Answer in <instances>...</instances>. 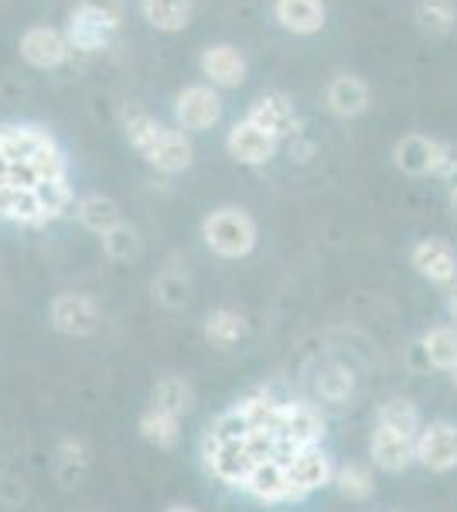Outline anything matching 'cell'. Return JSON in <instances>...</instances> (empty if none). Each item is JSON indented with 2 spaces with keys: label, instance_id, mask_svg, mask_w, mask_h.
Segmentation results:
<instances>
[{
  "label": "cell",
  "instance_id": "1",
  "mask_svg": "<svg viewBox=\"0 0 457 512\" xmlns=\"http://www.w3.org/2000/svg\"><path fill=\"white\" fill-rule=\"evenodd\" d=\"M127 140L130 147L144 158L151 168L164 171V175H181L195 161V147L181 130H171L157 123L151 113H130L127 117Z\"/></svg>",
  "mask_w": 457,
  "mask_h": 512
},
{
  "label": "cell",
  "instance_id": "2",
  "mask_svg": "<svg viewBox=\"0 0 457 512\" xmlns=\"http://www.w3.org/2000/svg\"><path fill=\"white\" fill-rule=\"evenodd\" d=\"M202 239L205 246L222 256V260H243L256 250V239H260V229H256V219L249 216L239 205H222V209H212L209 216L202 219Z\"/></svg>",
  "mask_w": 457,
  "mask_h": 512
},
{
  "label": "cell",
  "instance_id": "3",
  "mask_svg": "<svg viewBox=\"0 0 457 512\" xmlns=\"http://www.w3.org/2000/svg\"><path fill=\"white\" fill-rule=\"evenodd\" d=\"M328 434V420L311 400H284L277 410V461L294 458L301 448H314Z\"/></svg>",
  "mask_w": 457,
  "mask_h": 512
},
{
  "label": "cell",
  "instance_id": "4",
  "mask_svg": "<svg viewBox=\"0 0 457 512\" xmlns=\"http://www.w3.org/2000/svg\"><path fill=\"white\" fill-rule=\"evenodd\" d=\"M48 321L58 335H69V338H89L99 332L103 325V311L89 294H55L52 304H48Z\"/></svg>",
  "mask_w": 457,
  "mask_h": 512
},
{
  "label": "cell",
  "instance_id": "5",
  "mask_svg": "<svg viewBox=\"0 0 457 512\" xmlns=\"http://www.w3.org/2000/svg\"><path fill=\"white\" fill-rule=\"evenodd\" d=\"M417 465L434 475H447L457 468V424L454 420H430L420 427L417 441Z\"/></svg>",
  "mask_w": 457,
  "mask_h": 512
},
{
  "label": "cell",
  "instance_id": "6",
  "mask_svg": "<svg viewBox=\"0 0 457 512\" xmlns=\"http://www.w3.org/2000/svg\"><path fill=\"white\" fill-rule=\"evenodd\" d=\"M116 28H120V21L110 18V14L79 4L76 11L69 14V24H65V41H69L72 52L96 55V52H103V48L113 45Z\"/></svg>",
  "mask_w": 457,
  "mask_h": 512
},
{
  "label": "cell",
  "instance_id": "7",
  "mask_svg": "<svg viewBox=\"0 0 457 512\" xmlns=\"http://www.w3.org/2000/svg\"><path fill=\"white\" fill-rule=\"evenodd\" d=\"M335 461L331 454L314 444V448H301L294 458L287 461V475H290V485H294V502H304L307 495L321 492L324 485L335 482Z\"/></svg>",
  "mask_w": 457,
  "mask_h": 512
},
{
  "label": "cell",
  "instance_id": "8",
  "mask_svg": "<svg viewBox=\"0 0 457 512\" xmlns=\"http://www.w3.org/2000/svg\"><path fill=\"white\" fill-rule=\"evenodd\" d=\"M222 120V99L212 86H188L174 99V123L188 134H202Z\"/></svg>",
  "mask_w": 457,
  "mask_h": 512
},
{
  "label": "cell",
  "instance_id": "9",
  "mask_svg": "<svg viewBox=\"0 0 457 512\" xmlns=\"http://www.w3.org/2000/svg\"><path fill=\"white\" fill-rule=\"evenodd\" d=\"M239 492H246L260 506H287V502H294V485H290L287 465L277 458L256 461Z\"/></svg>",
  "mask_w": 457,
  "mask_h": 512
},
{
  "label": "cell",
  "instance_id": "10",
  "mask_svg": "<svg viewBox=\"0 0 457 512\" xmlns=\"http://www.w3.org/2000/svg\"><path fill=\"white\" fill-rule=\"evenodd\" d=\"M410 267L434 287L457 284V253L447 239H420V243H413Z\"/></svg>",
  "mask_w": 457,
  "mask_h": 512
},
{
  "label": "cell",
  "instance_id": "11",
  "mask_svg": "<svg viewBox=\"0 0 457 512\" xmlns=\"http://www.w3.org/2000/svg\"><path fill=\"white\" fill-rule=\"evenodd\" d=\"M253 454L246 448V437L243 441H215L205 444V468L215 482L229 485V489H243L249 468H253Z\"/></svg>",
  "mask_w": 457,
  "mask_h": 512
},
{
  "label": "cell",
  "instance_id": "12",
  "mask_svg": "<svg viewBox=\"0 0 457 512\" xmlns=\"http://www.w3.org/2000/svg\"><path fill=\"white\" fill-rule=\"evenodd\" d=\"M413 441H417V437L396 434V431H389V427L376 424V431H372V437H369L372 465H376L379 472H386V475L406 472L410 465H417V448H413Z\"/></svg>",
  "mask_w": 457,
  "mask_h": 512
},
{
  "label": "cell",
  "instance_id": "13",
  "mask_svg": "<svg viewBox=\"0 0 457 512\" xmlns=\"http://www.w3.org/2000/svg\"><path fill=\"white\" fill-rule=\"evenodd\" d=\"M21 59L28 65H35V69H58V65H65L69 59V41H65L62 31L48 28V24H35V28H28L21 35Z\"/></svg>",
  "mask_w": 457,
  "mask_h": 512
},
{
  "label": "cell",
  "instance_id": "14",
  "mask_svg": "<svg viewBox=\"0 0 457 512\" xmlns=\"http://www.w3.org/2000/svg\"><path fill=\"white\" fill-rule=\"evenodd\" d=\"M246 120L253 123V127H260L263 134H270L273 140H284L290 134H297V110L294 103L284 96V93H267L260 96L253 106H249Z\"/></svg>",
  "mask_w": 457,
  "mask_h": 512
},
{
  "label": "cell",
  "instance_id": "15",
  "mask_svg": "<svg viewBox=\"0 0 457 512\" xmlns=\"http://www.w3.org/2000/svg\"><path fill=\"white\" fill-rule=\"evenodd\" d=\"M226 151L232 161L249 164V168H260L277 158V140L270 134H263L260 127H253L249 120H239L226 137Z\"/></svg>",
  "mask_w": 457,
  "mask_h": 512
},
{
  "label": "cell",
  "instance_id": "16",
  "mask_svg": "<svg viewBox=\"0 0 457 512\" xmlns=\"http://www.w3.org/2000/svg\"><path fill=\"white\" fill-rule=\"evenodd\" d=\"M324 103H328V110L342 120L362 117L372 103L369 82L359 76H335L328 82V89H324Z\"/></svg>",
  "mask_w": 457,
  "mask_h": 512
},
{
  "label": "cell",
  "instance_id": "17",
  "mask_svg": "<svg viewBox=\"0 0 457 512\" xmlns=\"http://www.w3.org/2000/svg\"><path fill=\"white\" fill-rule=\"evenodd\" d=\"M202 72L209 76L212 86L236 89L246 82V55L232 45H212L202 52Z\"/></svg>",
  "mask_w": 457,
  "mask_h": 512
},
{
  "label": "cell",
  "instance_id": "18",
  "mask_svg": "<svg viewBox=\"0 0 457 512\" xmlns=\"http://www.w3.org/2000/svg\"><path fill=\"white\" fill-rule=\"evenodd\" d=\"M437 144L434 137L423 134H406L393 144V164L410 178L420 175H434V158H437Z\"/></svg>",
  "mask_w": 457,
  "mask_h": 512
},
{
  "label": "cell",
  "instance_id": "19",
  "mask_svg": "<svg viewBox=\"0 0 457 512\" xmlns=\"http://www.w3.org/2000/svg\"><path fill=\"white\" fill-rule=\"evenodd\" d=\"M0 219L18 222V226H45L48 216L38 202V192L28 185H4L0 188Z\"/></svg>",
  "mask_w": 457,
  "mask_h": 512
},
{
  "label": "cell",
  "instance_id": "20",
  "mask_svg": "<svg viewBox=\"0 0 457 512\" xmlns=\"http://www.w3.org/2000/svg\"><path fill=\"white\" fill-rule=\"evenodd\" d=\"M52 134L45 127H35V123H11V127H0V158L11 164H28L31 154L38 151L41 144H48Z\"/></svg>",
  "mask_w": 457,
  "mask_h": 512
},
{
  "label": "cell",
  "instance_id": "21",
  "mask_svg": "<svg viewBox=\"0 0 457 512\" xmlns=\"http://www.w3.org/2000/svg\"><path fill=\"white\" fill-rule=\"evenodd\" d=\"M273 14L294 35H318L324 28V18H328L324 0H277Z\"/></svg>",
  "mask_w": 457,
  "mask_h": 512
},
{
  "label": "cell",
  "instance_id": "22",
  "mask_svg": "<svg viewBox=\"0 0 457 512\" xmlns=\"http://www.w3.org/2000/svg\"><path fill=\"white\" fill-rule=\"evenodd\" d=\"M202 335L215 349H232V345H239L249 335V321L243 311H236V308H215L209 311V318H205Z\"/></svg>",
  "mask_w": 457,
  "mask_h": 512
},
{
  "label": "cell",
  "instance_id": "23",
  "mask_svg": "<svg viewBox=\"0 0 457 512\" xmlns=\"http://www.w3.org/2000/svg\"><path fill=\"white\" fill-rule=\"evenodd\" d=\"M420 352L430 369L454 373L457 369V328L454 325H430L420 335Z\"/></svg>",
  "mask_w": 457,
  "mask_h": 512
},
{
  "label": "cell",
  "instance_id": "24",
  "mask_svg": "<svg viewBox=\"0 0 457 512\" xmlns=\"http://www.w3.org/2000/svg\"><path fill=\"white\" fill-rule=\"evenodd\" d=\"M89 465H93V448H89L82 437H65V441H58L55 475H58V482H62L65 489H76L79 478L89 472Z\"/></svg>",
  "mask_w": 457,
  "mask_h": 512
},
{
  "label": "cell",
  "instance_id": "25",
  "mask_svg": "<svg viewBox=\"0 0 457 512\" xmlns=\"http://www.w3.org/2000/svg\"><path fill=\"white\" fill-rule=\"evenodd\" d=\"M151 407L181 420L195 407V390H191V383L185 376H164V379H157L151 390Z\"/></svg>",
  "mask_w": 457,
  "mask_h": 512
},
{
  "label": "cell",
  "instance_id": "26",
  "mask_svg": "<svg viewBox=\"0 0 457 512\" xmlns=\"http://www.w3.org/2000/svg\"><path fill=\"white\" fill-rule=\"evenodd\" d=\"M376 424L389 427V431H396V434L417 437L420 427H423V417H420V410L413 400H406V396H389V400L379 403Z\"/></svg>",
  "mask_w": 457,
  "mask_h": 512
},
{
  "label": "cell",
  "instance_id": "27",
  "mask_svg": "<svg viewBox=\"0 0 457 512\" xmlns=\"http://www.w3.org/2000/svg\"><path fill=\"white\" fill-rule=\"evenodd\" d=\"M76 219L89 229V233H96V236L110 233L113 226H120V222H123L120 219V205H116L110 195H86V198H79Z\"/></svg>",
  "mask_w": 457,
  "mask_h": 512
},
{
  "label": "cell",
  "instance_id": "28",
  "mask_svg": "<svg viewBox=\"0 0 457 512\" xmlns=\"http://www.w3.org/2000/svg\"><path fill=\"white\" fill-rule=\"evenodd\" d=\"M338 495L348 502H369L376 495V475H372L369 465L362 461H348V465H338L335 468V482Z\"/></svg>",
  "mask_w": 457,
  "mask_h": 512
},
{
  "label": "cell",
  "instance_id": "29",
  "mask_svg": "<svg viewBox=\"0 0 457 512\" xmlns=\"http://www.w3.org/2000/svg\"><path fill=\"white\" fill-rule=\"evenodd\" d=\"M137 431H140V437H144L147 444L168 451V448H178V441H181V420L164 414V410L147 407L144 414H140V420H137Z\"/></svg>",
  "mask_w": 457,
  "mask_h": 512
},
{
  "label": "cell",
  "instance_id": "30",
  "mask_svg": "<svg viewBox=\"0 0 457 512\" xmlns=\"http://www.w3.org/2000/svg\"><path fill=\"white\" fill-rule=\"evenodd\" d=\"M140 14L157 31H185L191 21L188 0H140Z\"/></svg>",
  "mask_w": 457,
  "mask_h": 512
},
{
  "label": "cell",
  "instance_id": "31",
  "mask_svg": "<svg viewBox=\"0 0 457 512\" xmlns=\"http://www.w3.org/2000/svg\"><path fill=\"white\" fill-rule=\"evenodd\" d=\"M314 393H318V400L342 407V403L352 400V393H355V373L348 366L331 362V366H324L321 373L314 376Z\"/></svg>",
  "mask_w": 457,
  "mask_h": 512
},
{
  "label": "cell",
  "instance_id": "32",
  "mask_svg": "<svg viewBox=\"0 0 457 512\" xmlns=\"http://www.w3.org/2000/svg\"><path fill=\"white\" fill-rule=\"evenodd\" d=\"M284 400H273L267 390L249 393L246 400L236 403V410L243 414V420L249 424V431H277V410Z\"/></svg>",
  "mask_w": 457,
  "mask_h": 512
},
{
  "label": "cell",
  "instance_id": "33",
  "mask_svg": "<svg viewBox=\"0 0 457 512\" xmlns=\"http://www.w3.org/2000/svg\"><path fill=\"white\" fill-rule=\"evenodd\" d=\"M99 243H103V253L106 260L113 263H134L140 260V250H144V243H140V233L130 222H120V226H113L110 233L99 236Z\"/></svg>",
  "mask_w": 457,
  "mask_h": 512
},
{
  "label": "cell",
  "instance_id": "34",
  "mask_svg": "<svg viewBox=\"0 0 457 512\" xmlns=\"http://www.w3.org/2000/svg\"><path fill=\"white\" fill-rule=\"evenodd\" d=\"M151 291L157 297V304H164L168 311H181L191 301V280L185 274H178V270H164V274L154 277Z\"/></svg>",
  "mask_w": 457,
  "mask_h": 512
},
{
  "label": "cell",
  "instance_id": "35",
  "mask_svg": "<svg viewBox=\"0 0 457 512\" xmlns=\"http://www.w3.org/2000/svg\"><path fill=\"white\" fill-rule=\"evenodd\" d=\"M24 168L31 171V178L38 181H48V178H69V161H65L62 147L55 144V137L48 140V144H41L35 154L28 158V164Z\"/></svg>",
  "mask_w": 457,
  "mask_h": 512
},
{
  "label": "cell",
  "instance_id": "36",
  "mask_svg": "<svg viewBox=\"0 0 457 512\" xmlns=\"http://www.w3.org/2000/svg\"><path fill=\"white\" fill-rule=\"evenodd\" d=\"M457 21L454 0H420L417 4V24L427 35H451Z\"/></svg>",
  "mask_w": 457,
  "mask_h": 512
},
{
  "label": "cell",
  "instance_id": "37",
  "mask_svg": "<svg viewBox=\"0 0 457 512\" xmlns=\"http://www.w3.org/2000/svg\"><path fill=\"white\" fill-rule=\"evenodd\" d=\"M35 192H38V202H41V209H45V216H48V219L65 216V209H69V205L76 202V192H72L69 178H48V181H38Z\"/></svg>",
  "mask_w": 457,
  "mask_h": 512
},
{
  "label": "cell",
  "instance_id": "38",
  "mask_svg": "<svg viewBox=\"0 0 457 512\" xmlns=\"http://www.w3.org/2000/svg\"><path fill=\"white\" fill-rule=\"evenodd\" d=\"M249 434V424L243 420L236 407H229L226 414H219L209 424V434H205V444H215V441H243Z\"/></svg>",
  "mask_w": 457,
  "mask_h": 512
},
{
  "label": "cell",
  "instance_id": "39",
  "mask_svg": "<svg viewBox=\"0 0 457 512\" xmlns=\"http://www.w3.org/2000/svg\"><path fill=\"white\" fill-rule=\"evenodd\" d=\"M79 4L93 7V11H103V14H110V18H116V21L123 18V7H120V0H79Z\"/></svg>",
  "mask_w": 457,
  "mask_h": 512
},
{
  "label": "cell",
  "instance_id": "40",
  "mask_svg": "<svg viewBox=\"0 0 457 512\" xmlns=\"http://www.w3.org/2000/svg\"><path fill=\"white\" fill-rule=\"evenodd\" d=\"M447 318H451L457 328V287H451V294H447Z\"/></svg>",
  "mask_w": 457,
  "mask_h": 512
},
{
  "label": "cell",
  "instance_id": "41",
  "mask_svg": "<svg viewBox=\"0 0 457 512\" xmlns=\"http://www.w3.org/2000/svg\"><path fill=\"white\" fill-rule=\"evenodd\" d=\"M164 512H198L195 506H185V502H174V506H168Z\"/></svg>",
  "mask_w": 457,
  "mask_h": 512
},
{
  "label": "cell",
  "instance_id": "42",
  "mask_svg": "<svg viewBox=\"0 0 457 512\" xmlns=\"http://www.w3.org/2000/svg\"><path fill=\"white\" fill-rule=\"evenodd\" d=\"M447 205H451V212H454V219H457V185L447 192Z\"/></svg>",
  "mask_w": 457,
  "mask_h": 512
},
{
  "label": "cell",
  "instance_id": "43",
  "mask_svg": "<svg viewBox=\"0 0 457 512\" xmlns=\"http://www.w3.org/2000/svg\"><path fill=\"white\" fill-rule=\"evenodd\" d=\"M447 376H451V386H454V390H457V369H454V373H447Z\"/></svg>",
  "mask_w": 457,
  "mask_h": 512
}]
</instances>
